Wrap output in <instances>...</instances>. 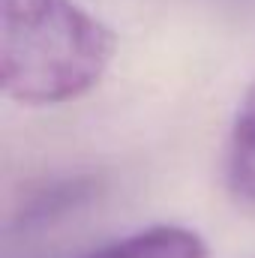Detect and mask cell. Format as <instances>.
I'll list each match as a JSON object with an SVG mask.
<instances>
[{"label": "cell", "mask_w": 255, "mask_h": 258, "mask_svg": "<svg viewBox=\"0 0 255 258\" xmlns=\"http://www.w3.org/2000/svg\"><path fill=\"white\" fill-rule=\"evenodd\" d=\"M228 186L240 201L255 204V102L240 114L228 147Z\"/></svg>", "instance_id": "obj_3"}, {"label": "cell", "mask_w": 255, "mask_h": 258, "mask_svg": "<svg viewBox=\"0 0 255 258\" xmlns=\"http://www.w3.org/2000/svg\"><path fill=\"white\" fill-rule=\"evenodd\" d=\"M87 258H207V243L183 225H153L120 237Z\"/></svg>", "instance_id": "obj_2"}, {"label": "cell", "mask_w": 255, "mask_h": 258, "mask_svg": "<svg viewBox=\"0 0 255 258\" xmlns=\"http://www.w3.org/2000/svg\"><path fill=\"white\" fill-rule=\"evenodd\" d=\"M114 51L111 27L75 0H0V87L21 105L87 96Z\"/></svg>", "instance_id": "obj_1"}]
</instances>
